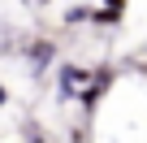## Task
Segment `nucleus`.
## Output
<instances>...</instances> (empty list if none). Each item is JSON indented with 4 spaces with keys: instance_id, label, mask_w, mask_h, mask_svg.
<instances>
[{
    "instance_id": "nucleus-1",
    "label": "nucleus",
    "mask_w": 147,
    "mask_h": 143,
    "mask_svg": "<svg viewBox=\"0 0 147 143\" xmlns=\"http://www.w3.org/2000/svg\"><path fill=\"white\" fill-rule=\"evenodd\" d=\"M91 78V69H61V83H65V91L69 87H78V83H87Z\"/></svg>"
},
{
    "instance_id": "nucleus-2",
    "label": "nucleus",
    "mask_w": 147,
    "mask_h": 143,
    "mask_svg": "<svg viewBox=\"0 0 147 143\" xmlns=\"http://www.w3.org/2000/svg\"><path fill=\"white\" fill-rule=\"evenodd\" d=\"M104 5H108V13H121V9H125V0H104Z\"/></svg>"
},
{
    "instance_id": "nucleus-3",
    "label": "nucleus",
    "mask_w": 147,
    "mask_h": 143,
    "mask_svg": "<svg viewBox=\"0 0 147 143\" xmlns=\"http://www.w3.org/2000/svg\"><path fill=\"white\" fill-rule=\"evenodd\" d=\"M0 104H5V87H0Z\"/></svg>"
}]
</instances>
